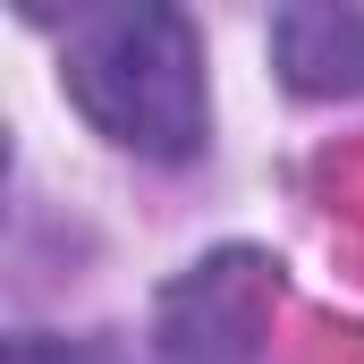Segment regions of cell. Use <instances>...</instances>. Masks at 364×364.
I'll return each instance as SVG.
<instances>
[{
  "mask_svg": "<svg viewBox=\"0 0 364 364\" xmlns=\"http://www.w3.org/2000/svg\"><path fill=\"white\" fill-rule=\"evenodd\" d=\"M68 93L144 161H186L203 144V51L178 9H85L68 26Z\"/></svg>",
  "mask_w": 364,
  "mask_h": 364,
  "instance_id": "obj_1",
  "label": "cell"
},
{
  "mask_svg": "<svg viewBox=\"0 0 364 364\" xmlns=\"http://www.w3.org/2000/svg\"><path fill=\"white\" fill-rule=\"evenodd\" d=\"M272 60L288 77V93H305V102L364 93V17L356 9H279Z\"/></svg>",
  "mask_w": 364,
  "mask_h": 364,
  "instance_id": "obj_2",
  "label": "cell"
},
{
  "mask_svg": "<svg viewBox=\"0 0 364 364\" xmlns=\"http://www.w3.org/2000/svg\"><path fill=\"white\" fill-rule=\"evenodd\" d=\"M9 364H119L85 339H9Z\"/></svg>",
  "mask_w": 364,
  "mask_h": 364,
  "instance_id": "obj_3",
  "label": "cell"
}]
</instances>
